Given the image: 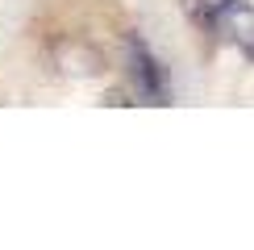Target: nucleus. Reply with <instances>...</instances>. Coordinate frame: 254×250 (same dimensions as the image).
I'll return each mask as SVG.
<instances>
[{
	"instance_id": "2",
	"label": "nucleus",
	"mask_w": 254,
	"mask_h": 250,
	"mask_svg": "<svg viewBox=\"0 0 254 250\" xmlns=\"http://www.w3.org/2000/svg\"><path fill=\"white\" fill-rule=\"evenodd\" d=\"M234 46L254 62V4H246V0H225V8L217 13V25Z\"/></svg>"
},
{
	"instance_id": "1",
	"label": "nucleus",
	"mask_w": 254,
	"mask_h": 250,
	"mask_svg": "<svg viewBox=\"0 0 254 250\" xmlns=\"http://www.w3.org/2000/svg\"><path fill=\"white\" fill-rule=\"evenodd\" d=\"M129 79L137 88V96H142L146 104H171V83H167V71L163 62H158L150 50H146L142 38H129Z\"/></svg>"
},
{
	"instance_id": "3",
	"label": "nucleus",
	"mask_w": 254,
	"mask_h": 250,
	"mask_svg": "<svg viewBox=\"0 0 254 250\" xmlns=\"http://www.w3.org/2000/svg\"><path fill=\"white\" fill-rule=\"evenodd\" d=\"M184 8H188V17H192L196 25L213 29L217 25V13L225 8V0H184Z\"/></svg>"
}]
</instances>
